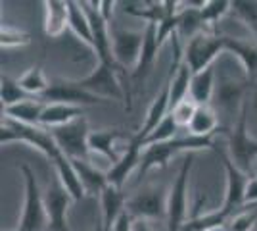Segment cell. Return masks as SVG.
<instances>
[{"label":"cell","mask_w":257,"mask_h":231,"mask_svg":"<svg viewBox=\"0 0 257 231\" xmlns=\"http://www.w3.org/2000/svg\"><path fill=\"white\" fill-rule=\"evenodd\" d=\"M196 150H217L213 144V137H194L188 133L184 137H175L167 143L144 146L142 160H140V176H144L154 168H165L175 154H188Z\"/></svg>","instance_id":"1"},{"label":"cell","mask_w":257,"mask_h":231,"mask_svg":"<svg viewBox=\"0 0 257 231\" xmlns=\"http://www.w3.org/2000/svg\"><path fill=\"white\" fill-rule=\"evenodd\" d=\"M16 141L35 146L50 162H54L62 154L58 143L54 141L50 129H46L43 125H25V123H18V121H12L8 118H4L2 125H0V143L10 144L16 143Z\"/></svg>","instance_id":"2"},{"label":"cell","mask_w":257,"mask_h":231,"mask_svg":"<svg viewBox=\"0 0 257 231\" xmlns=\"http://www.w3.org/2000/svg\"><path fill=\"white\" fill-rule=\"evenodd\" d=\"M79 87L100 97V99H111V100H125L127 99L128 104V93H125V89L121 85L117 77V66H111V64H102L98 62V66L88 73V75L81 77V79H73ZM131 106V104H128Z\"/></svg>","instance_id":"3"},{"label":"cell","mask_w":257,"mask_h":231,"mask_svg":"<svg viewBox=\"0 0 257 231\" xmlns=\"http://www.w3.org/2000/svg\"><path fill=\"white\" fill-rule=\"evenodd\" d=\"M247 106L249 102L244 99L240 120L234 125V129L228 133V158L244 174H249L251 162L257 160V139H251L247 133Z\"/></svg>","instance_id":"4"},{"label":"cell","mask_w":257,"mask_h":231,"mask_svg":"<svg viewBox=\"0 0 257 231\" xmlns=\"http://www.w3.org/2000/svg\"><path fill=\"white\" fill-rule=\"evenodd\" d=\"M223 52H226L225 37L204 31L184 44V64L192 69V73H200L213 66L215 58Z\"/></svg>","instance_id":"5"},{"label":"cell","mask_w":257,"mask_h":231,"mask_svg":"<svg viewBox=\"0 0 257 231\" xmlns=\"http://www.w3.org/2000/svg\"><path fill=\"white\" fill-rule=\"evenodd\" d=\"M23 177H25V206L20 221V231H43L48 225L46 208H44V197L39 191V183L35 172L27 164L20 166Z\"/></svg>","instance_id":"6"},{"label":"cell","mask_w":257,"mask_h":231,"mask_svg":"<svg viewBox=\"0 0 257 231\" xmlns=\"http://www.w3.org/2000/svg\"><path fill=\"white\" fill-rule=\"evenodd\" d=\"M194 156L192 152L186 154L179 170V176L169 189L167 197V231H182V225L186 223V193H188V177L192 170Z\"/></svg>","instance_id":"7"},{"label":"cell","mask_w":257,"mask_h":231,"mask_svg":"<svg viewBox=\"0 0 257 231\" xmlns=\"http://www.w3.org/2000/svg\"><path fill=\"white\" fill-rule=\"evenodd\" d=\"M54 141L58 143L60 150L71 158V160H88L90 150H88V123L85 118L71 121L62 127H52L50 129Z\"/></svg>","instance_id":"8"},{"label":"cell","mask_w":257,"mask_h":231,"mask_svg":"<svg viewBox=\"0 0 257 231\" xmlns=\"http://www.w3.org/2000/svg\"><path fill=\"white\" fill-rule=\"evenodd\" d=\"M167 197L163 187H144L127 198V212L135 220H160L167 218Z\"/></svg>","instance_id":"9"},{"label":"cell","mask_w":257,"mask_h":231,"mask_svg":"<svg viewBox=\"0 0 257 231\" xmlns=\"http://www.w3.org/2000/svg\"><path fill=\"white\" fill-rule=\"evenodd\" d=\"M44 104H71V106H88V104H102L106 102L100 97L86 93L77 85L73 79H56L50 81L48 91L41 97Z\"/></svg>","instance_id":"10"},{"label":"cell","mask_w":257,"mask_h":231,"mask_svg":"<svg viewBox=\"0 0 257 231\" xmlns=\"http://www.w3.org/2000/svg\"><path fill=\"white\" fill-rule=\"evenodd\" d=\"M142 44H144V29L128 31V29L111 27V52L117 66L135 69L142 52Z\"/></svg>","instance_id":"11"},{"label":"cell","mask_w":257,"mask_h":231,"mask_svg":"<svg viewBox=\"0 0 257 231\" xmlns=\"http://www.w3.org/2000/svg\"><path fill=\"white\" fill-rule=\"evenodd\" d=\"M219 154V158L223 160L225 166V174H226V193H225V202L221 208L225 210L226 214L234 216L236 208H242L244 206V200H246V189L249 183V177L247 174H244L240 168H236L234 162L228 158V154L225 150H215Z\"/></svg>","instance_id":"12"},{"label":"cell","mask_w":257,"mask_h":231,"mask_svg":"<svg viewBox=\"0 0 257 231\" xmlns=\"http://www.w3.org/2000/svg\"><path fill=\"white\" fill-rule=\"evenodd\" d=\"M119 6H123V12L144 20L146 23H154L158 25L169 16H177L181 12V2L177 0H165V2H156V0H128V2H121Z\"/></svg>","instance_id":"13"},{"label":"cell","mask_w":257,"mask_h":231,"mask_svg":"<svg viewBox=\"0 0 257 231\" xmlns=\"http://www.w3.org/2000/svg\"><path fill=\"white\" fill-rule=\"evenodd\" d=\"M73 202L71 195L65 191V187L56 179L48 187L44 195V208H46V218L48 225L52 231H69L67 227V208Z\"/></svg>","instance_id":"14"},{"label":"cell","mask_w":257,"mask_h":231,"mask_svg":"<svg viewBox=\"0 0 257 231\" xmlns=\"http://www.w3.org/2000/svg\"><path fill=\"white\" fill-rule=\"evenodd\" d=\"M142 141L139 137H131L127 143V150L123 152V156L119 158L117 164L109 166V170H106L107 176V185H113L117 189H123V185L127 183V179L131 177V174L140 166V160H142Z\"/></svg>","instance_id":"15"},{"label":"cell","mask_w":257,"mask_h":231,"mask_svg":"<svg viewBox=\"0 0 257 231\" xmlns=\"http://www.w3.org/2000/svg\"><path fill=\"white\" fill-rule=\"evenodd\" d=\"M123 139V133L119 129H98L90 131L88 135V150L90 154H100L107 158L111 166L117 164L119 158L123 156V150H119V141Z\"/></svg>","instance_id":"16"},{"label":"cell","mask_w":257,"mask_h":231,"mask_svg":"<svg viewBox=\"0 0 257 231\" xmlns=\"http://www.w3.org/2000/svg\"><path fill=\"white\" fill-rule=\"evenodd\" d=\"M169 112H171L169 81H165L163 87H161V91L158 93V97L154 99V102H152L148 112H146V120H144V123H142V127H140L139 133H137V137H139L142 143H144V139H146V137L160 125L161 121L169 116Z\"/></svg>","instance_id":"17"},{"label":"cell","mask_w":257,"mask_h":231,"mask_svg":"<svg viewBox=\"0 0 257 231\" xmlns=\"http://www.w3.org/2000/svg\"><path fill=\"white\" fill-rule=\"evenodd\" d=\"M100 202H102V225L104 231H113L121 214L127 210V197L121 189L107 185L104 193L100 195Z\"/></svg>","instance_id":"18"},{"label":"cell","mask_w":257,"mask_h":231,"mask_svg":"<svg viewBox=\"0 0 257 231\" xmlns=\"http://www.w3.org/2000/svg\"><path fill=\"white\" fill-rule=\"evenodd\" d=\"M161 46L158 43V27L154 23H146L144 27V44H142V52H140L139 64L133 69V79L137 83H142L144 77L150 73L152 66L156 62V56Z\"/></svg>","instance_id":"19"},{"label":"cell","mask_w":257,"mask_h":231,"mask_svg":"<svg viewBox=\"0 0 257 231\" xmlns=\"http://www.w3.org/2000/svg\"><path fill=\"white\" fill-rule=\"evenodd\" d=\"M54 170H56V176L60 179V183L65 187V191L71 195L73 202H81L86 197V191L81 183V177L77 174L75 166L71 162V158H67L64 152L60 154L56 160L52 162Z\"/></svg>","instance_id":"20"},{"label":"cell","mask_w":257,"mask_h":231,"mask_svg":"<svg viewBox=\"0 0 257 231\" xmlns=\"http://www.w3.org/2000/svg\"><path fill=\"white\" fill-rule=\"evenodd\" d=\"M69 29V4L67 0H46L44 2V31L48 37H62Z\"/></svg>","instance_id":"21"},{"label":"cell","mask_w":257,"mask_h":231,"mask_svg":"<svg viewBox=\"0 0 257 231\" xmlns=\"http://www.w3.org/2000/svg\"><path fill=\"white\" fill-rule=\"evenodd\" d=\"M85 116V108L83 106H71V104H46L41 118V125L46 129L52 127H62L71 121L79 120Z\"/></svg>","instance_id":"22"},{"label":"cell","mask_w":257,"mask_h":231,"mask_svg":"<svg viewBox=\"0 0 257 231\" xmlns=\"http://www.w3.org/2000/svg\"><path fill=\"white\" fill-rule=\"evenodd\" d=\"M44 106L46 104L41 99H29L10 108H2V116L18 123H25V125H41Z\"/></svg>","instance_id":"23"},{"label":"cell","mask_w":257,"mask_h":231,"mask_svg":"<svg viewBox=\"0 0 257 231\" xmlns=\"http://www.w3.org/2000/svg\"><path fill=\"white\" fill-rule=\"evenodd\" d=\"M71 162L81 177V183L85 187L86 195H102L104 189L107 187L106 172L98 170L96 164H92L90 160H71Z\"/></svg>","instance_id":"24"},{"label":"cell","mask_w":257,"mask_h":231,"mask_svg":"<svg viewBox=\"0 0 257 231\" xmlns=\"http://www.w3.org/2000/svg\"><path fill=\"white\" fill-rule=\"evenodd\" d=\"M67 4H69V29L81 43H85L90 50H94L92 29H90V22H88V16H86L83 4L73 2V0H67Z\"/></svg>","instance_id":"25"},{"label":"cell","mask_w":257,"mask_h":231,"mask_svg":"<svg viewBox=\"0 0 257 231\" xmlns=\"http://www.w3.org/2000/svg\"><path fill=\"white\" fill-rule=\"evenodd\" d=\"M213 93H215L213 66L204 69V71H200V73H194L188 97H190L198 106H209V100L213 99Z\"/></svg>","instance_id":"26"},{"label":"cell","mask_w":257,"mask_h":231,"mask_svg":"<svg viewBox=\"0 0 257 231\" xmlns=\"http://www.w3.org/2000/svg\"><path fill=\"white\" fill-rule=\"evenodd\" d=\"M225 48L226 52L234 54L242 66L246 69V75L251 77L257 73V44L246 43L242 39H234V37H225Z\"/></svg>","instance_id":"27"},{"label":"cell","mask_w":257,"mask_h":231,"mask_svg":"<svg viewBox=\"0 0 257 231\" xmlns=\"http://www.w3.org/2000/svg\"><path fill=\"white\" fill-rule=\"evenodd\" d=\"M219 125L217 114L209 106H198L192 121L188 125V133L194 137H213L215 129Z\"/></svg>","instance_id":"28"},{"label":"cell","mask_w":257,"mask_h":231,"mask_svg":"<svg viewBox=\"0 0 257 231\" xmlns=\"http://www.w3.org/2000/svg\"><path fill=\"white\" fill-rule=\"evenodd\" d=\"M192 69L186 66L184 62L177 69V73L173 77H167L169 81V100H171V108L177 106L181 100H184L190 93V83H192Z\"/></svg>","instance_id":"29"},{"label":"cell","mask_w":257,"mask_h":231,"mask_svg":"<svg viewBox=\"0 0 257 231\" xmlns=\"http://www.w3.org/2000/svg\"><path fill=\"white\" fill-rule=\"evenodd\" d=\"M18 83L22 85V89L27 95L37 97V99H41L44 93L48 91V87H50V81L46 79V75H44V71H43V62H39L37 66H33L31 69H27V71L18 79Z\"/></svg>","instance_id":"30"},{"label":"cell","mask_w":257,"mask_h":231,"mask_svg":"<svg viewBox=\"0 0 257 231\" xmlns=\"http://www.w3.org/2000/svg\"><path fill=\"white\" fill-rule=\"evenodd\" d=\"M35 99L31 95H27L22 89V85L18 83V79H12V77L4 75L0 77V100H2V108H10L16 106L23 100Z\"/></svg>","instance_id":"31"},{"label":"cell","mask_w":257,"mask_h":231,"mask_svg":"<svg viewBox=\"0 0 257 231\" xmlns=\"http://www.w3.org/2000/svg\"><path fill=\"white\" fill-rule=\"evenodd\" d=\"M232 10V2L230 0H207L204 4V8L200 10L202 20L207 27H211L215 33V27L221 18H225L228 12Z\"/></svg>","instance_id":"32"},{"label":"cell","mask_w":257,"mask_h":231,"mask_svg":"<svg viewBox=\"0 0 257 231\" xmlns=\"http://www.w3.org/2000/svg\"><path fill=\"white\" fill-rule=\"evenodd\" d=\"M179 129H181L179 123L175 121V118H173L171 112H169V116L161 121L160 125H158L146 139H144L142 146H150V144H158V143H167V141H171V139H175V137H179V135H177Z\"/></svg>","instance_id":"33"},{"label":"cell","mask_w":257,"mask_h":231,"mask_svg":"<svg viewBox=\"0 0 257 231\" xmlns=\"http://www.w3.org/2000/svg\"><path fill=\"white\" fill-rule=\"evenodd\" d=\"M232 12L257 35V2L234 0L232 2Z\"/></svg>","instance_id":"34"},{"label":"cell","mask_w":257,"mask_h":231,"mask_svg":"<svg viewBox=\"0 0 257 231\" xmlns=\"http://www.w3.org/2000/svg\"><path fill=\"white\" fill-rule=\"evenodd\" d=\"M196 110H198V104H196L190 97H186V99L181 100L177 106H173L171 116L175 118V121L179 123V127H188L194 118V114H196Z\"/></svg>","instance_id":"35"},{"label":"cell","mask_w":257,"mask_h":231,"mask_svg":"<svg viewBox=\"0 0 257 231\" xmlns=\"http://www.w3.org/2000/svg\"><path fill=\"white\" fill-rule=\"evenodd\" d=\"M31 43V37L23 31L12 29V27H4L0 29V44L2 48H12V46H25Z\"/></svg>","instance_id":"36"},{"label":"cell","mask_w":257,"mask_h":231,"mask_svg":"<svg viewBox=\"0 0 257 231\" xmlns=\"http://www.w3.org/2000/svg\"><path fill=\"white\" fill-rule=\"evenodd\" d=\"M255 212H240V214L232 216L230 223H226V225H228V231H249L251 225L255 223Z\"/></svg>","instance_id":"37"},{"label":"cell","mask_w":257,"mask_h":231,"mask_svg":"<svg viewBox=\"0 0 257 231\" xmlns=\"http://www.w3.org/2000/svg\"><path fill=\"white\" fill-rule=\"evenodd\" d=\"M244 206H257V176L249 177V183L246 189V200Z\"/></svg>","instance_id":"38"},{"label":"cell","mask_w":257,"mask_h":231,"mask_svg":"<svg viewBox=\"0 0 257 231\" xmlns=\"http://www.w3.org/2000/svg\"><path fill=\"white\" fill-rule=\"evenodd\" d=\"M135 218L128 214L127 210L121 214V218L117 220V223H115V227H113V231H135Z\"/></svg>","instance_id":"39"},{"label":"cell","mask_w":257,"mask_h":231,"mask_svg":"<svg viewBox=\"0 0 257 231\" xmlns=\"http://www.w3.org/2000/svg\"><path fill=\"white\" fill-rule=\"evenodd\" d=\"M117 6V2H111V0H98V10L104 16V20L107 23H111V14H113V8Z\"/></svg>","instance_id":"40"},{"label":"cell","mask_w":257,"mask_h":231,"mask_svg":"<svg viewBox=\"0 0 257 231\" xmlns=\"http://www.w3.org/2000/svg\"><path fill=\"white\" fill-rule=\"evenodd\" d=\"M135 231H152L150 225L146 223V220H139L135 221Z\"/></svg>","instance_id":"41"},{"label":"cell","mask_w":257,"mask_h":231,"mask_svg":"<svg viewBox=\"0 0 257 231\" xmlns=\"http://www.w3.org/2000/svg\"><path fill=\"white\" fill-rule=\"evenodd\" d=\"M94 231H104V225H102V221H98L96 227H94Z\"/></svg>","instance_id":"42"},{"label":"cell","mask_w":257,"mask_h":231,"mask_svg":"<svg viewBox=\"0 0 257 231\" xmlns=\"http://www.w3.org/2000/svg\"><path fill=\"white\" fill-rule=\"evenodd\" d=\"M2 231H4V229H2ZM14 231H20V229H14Z\"/></svg>","instance_id":"43"}]
</instances>
